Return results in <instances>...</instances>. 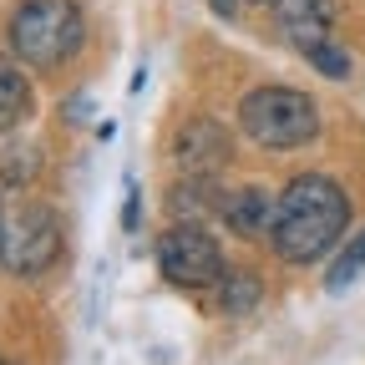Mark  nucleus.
Returning a JSON list of instances; mask_svg holds the SVG:
<instances>
[{"label": "nucleus", "instance_id": "1", "mask_svg": "<svg viewBox=\"0 0 365 365\" xmlns=\"http://www.w3.org/2000/svg\"><path fill=\"white\" fill-rule=\"evenodd\" d=\"M350 223V203L340 193L335 178L304 173L294 178L284 198H279V218H274V249H279L289 264H314L319 254H330L335 239Z\"/></svg>", "mask_w": 365, "mask_h": 365}, {"label": "nucleus", "instance_id": "2", "mask_svg": "<svg viewBox=\"0 0 365 365\" xmlns=\"http://www.w3.org/2000/svg\"><path fill=\"white\" fill-rule=\"evenodd\" d=\"M81 41H86V21L76 0H21L11 16V51L26 66L56 71L81 51Z\"/></svg>", "mask_w": 365, "mask_h": 365}, {"label": "nucleus", "instance_id": "3", "mask_svg": "<svg viewBox=\"0 0 365 365\" xmlns=\"http://www.w3.org/2000/svg\"><path fill=\"white\" fill-rule=\"evenodd\" d=\"M239 122H244V132L259 148H274V153L304 148L319 132L314 102L304 97V91H294V86H259V91H249L244 107H239Z\"/></svg>", "mask_w": 365, "mask_h": 365}, {"label": "nucleus", "instance_id": "4", "mask_svg": "<svg viewBox=\"0 0 365 365\" xmlns=\"http://www.w3.org/2000/svg\"><path fill=\"white\" fill-rule=\"evenodd\" d=\"M274 16H279L284 41L314 71H325L330 81L350 76V56H345V46L330 31L335 26V6H330V0H274Z\"/></svg>", "mask_w": 365, "mask_h": 365}, {"label": "nucleus", "instance_id": "5", "mask_svg": "<svg viewBox=\"0 0 365 365\" xmlns=\"http://www.w3.org/2000/svg\"><path fill=\"white\" fill-rule=\"evenodd\" d=\"M158 264H163L168 279L182 284V289H208V284L223 279V254H218V244L203 234L198 223L168 228V234L158 239Z\"/></svg>", "mask_w": 365, "mask_h": 365}, {"label": "nucleus", "instance_id": "6", "mask_svg": "<svg viewBox=\"0 0 365 365\" xmlns=\"http://www.w3.org/2000/svg\"><path fill=\"white\" fill-rule=\"evenodd\" d=\"M61 259V218L46 203H21L6 228V264L11 274H46Z\"/></svg>", "mask_w": 365, "mask_h": 365}, {"label": "nucleus", "instance_id": "7", "mask_svg": "<svg viewBox=\"0 0 365 365\" xmlns=\"http://www.w3.org/2000/svg\"><path fill=\"white\" fill-rule=\"evenodd\" d=\"M173 158H178V168L188 173V178H213V173L228 163V137H223L218 122L198 117V122H188V127L178 132Z\"/></svg>", "mask_w": 365, "mask_h": 365}, {"label": "nucleus", "instance_id": "8", "mask_svg": "<svg viewBox=\"0 0 365 365\" xmlns=\"http://www.w3.org/2000/svg\"><path fill=\"white\" fill-rule=\"evenodd\" d=\"M223 223L234 228L239 239H264L274 234V218H279V203H274L269 188H259V182H249V188H234L223 203H218Z\"/></svg>", "mask_w": 365, "mask_h": 365}, {"label": "nucleus", "instance_id": "9", "mask_svg": "<svg viewBox=\"0 0 365 365\" xmlns=\"http://www.w3.org/2000/svg\"><path fill=\"white\" fill-rule=\"evenodd\" d=\"M26 112H31V81L11 61H0V132H11Z\"/></svg>", "mask_w": 365, "mask_h": 365}, {"label": "nucleus", "instance_id": "10", "mask_svg": "<svg viewBox=\"0 0 365 365\" xmlns=\"http://www.w3.org/2000/svg\"><path fill=\"white\" fill-rule=\"evenodd\" d=\"M259 304V279L254 274H239V269H228V279L218 289V309L223 314H249Z\"/></svg>", "mask_w": 365, "mask_h": 365}, {"label": "nucleus", "instance_id": "11", "mask_svg": "<svg viewBox=\"0 0 365 365\" xmlns=\"http://www.w3.org/2000/svg\"><path fill=\"white\" fill-rule=\"evenodd\" d=\"M360 274H365V228H360V234L345 244V254L335 259V269H330V279H325V284L340 294V289H350V284L360 279Z\"/></svg>", "mask_w": 365, "mask_h": 365}, {"label": "nucleus", "instance_id": "12", "mask_svg": "<svg viewBox=\"0 0 365 365\" xmlns=\"http://www.w3.org/2000/svg\"><path fill=\"white\" fill-rule=\"evenodd\" d=\"M208 6H213V16H223V21H228V16L239 11V0H208Z\"/></svg>", "mask_w": 365, "mask_h": 365}, {"label": "nucleus", "instance_id": "13", "mask_svg": "<svg viewBox=\"0 0 365 365\" xmlns=\"http://www.w3.org/2000/svg\"><path fill=\"white\" fill-rule=\"evenodd\" d=\"M6 228L11 223H6V208H0V264H6Z\"/></svg>", "mask_w": 365, "mask_h": 365}]
</instances>
